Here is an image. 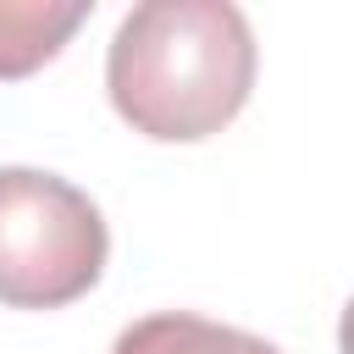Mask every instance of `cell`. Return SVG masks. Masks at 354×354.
Returning a JSON list of instances; mask_svg holds the SVG:
<instances>
[{"label": "cell", "mask_w": 354, "mask_h": 354, "mask_svg": "<svg viewBox=\"0 0 354 354\" xmlns=\"http://www.w3.org/2000/svg\"><path fill=\"white\" fill-rule=\"evenodd\" d=\"M254 33L227 0H144L116 22L105 88L116 116L155 144L221 133L254 88Z\"/></svg>", "instance_id": "6da1fadb"}, {"label": "cell", "mask_w": 354, "mask_h": 354, "mask_svg": "<svg viewBox=\"0 0 354 354\" xmlns=\"http://www.w3.org/2000/svg\"><path fill=\"white\" fill-rule=\"evenodd\" d=\"M105 254V216L77 183L39 166H0V304H77L100 282Z\"/></svg>", "instance_id": "7a4b0ae2"}, {"label": "cell", "mask_w": 354, "mask_h": 354, "mask_svg": "<svg viewBox=\"0 0 354 354\" xmlns=\"http://www.w3.org/2000/svg\"><path fill=\"white\" fill-rule=\"evenodd\" d=\"M88 22V6H55V0H0V83H17L55 61L66 39Z\"/></svg>", "instance_id": "3957f363"}, {"label": "cell", "mask_w": 354, "mask_h": 354, "mask_svg": "<svg viewBox=\"0 0 354 354\" xmlns=\"http://www.w3.org/2000/svg\"><path fill=\"white\" fill-rule=\"evenodd\" d=\"M111 354H282V348L243 332V326L205 321L194 310H160V315L133 321L111 343Z\"/></svg>", "instance_id": "277c9868"}]
</instances>
